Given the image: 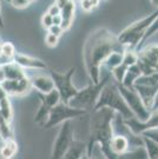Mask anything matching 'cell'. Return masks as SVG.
Wrapping results in <instances>:
<instances>
[{"label":"cell","instance_id":"obj_15","mask_svg":"<svg viewBox=\"0 0 158 159\" xmlns=\"http://www.w3.org/2000/svg\"><path fill=\"white\" fill-rule=\"evenodd\" d=\"M60 17H62V25L60 27L63 31H68L73 24L74 17H76V4L73 0H68L65 5L60 7Z\"/></svg>","mask_w":158,"mask_h":159},{"label":"cell","instance_id":"obj_13","mask_svg":"<svg viewBox=\"0 0 158 159\" xmlns=\"http://www.w3.org/2000/svg\"><path fill=\"white\" fill-rule=\"evenodd\" d=\"M13 61L21 68H28V70H47L49 68L45 61H43L39 58L27 56L24 53H18V52L13 57Z\"/></svg>","mask_w":158,"mask_h":159},{"label":"cell","instance_id":"obj_36","mask_svg":"<svg viewBox=\"0 0 158 159\" xmlns=\"http://www.w3.org/2000/svg\"><path fill=\"white\" fill-rule=\"evenodd\" d=\"M150 4H151L153 7L158 8V0H150Z\"/></svg>","mask_w":158,"mask_h":159},{"label":"cell","instance_id":"obj_25","mask_svg":"<svg viewBox=\"0 0 158 159\" xmlns=\"http://www.w3.org/2000/svg\"><path fill=\"white\" fill-rule=\"evenodd\" d=\"M45 45L47 47H50V48H53V47H56L58 45V43H59V38L56 37L54 34L50 33V32H47L45 35Z\"/></svg>","mask_w":158,"mask_h":159},{"label":"cell","instance_id":"obj_34","mask_svg":"<svg viewBox=\"0 0 158 159\" xmlns=\"http://www.w3.org/2000/svg\"><path fill=\"white\" fill-rule=\"evenodd\" d=\"M5 80H6V77H5V73H4V70H2V67L0 66V84L4 83Z\"/></svg>","mask_w":158,"mask_h":159},{"label":"cell","instance_id":"obj_30","mask_svg":"<svg viewBox=\"0 0 158 159\" xmlns=\"http://www.w3.org/2000/svg\"><path fill=\"white\" fill-rule=\"evenodd\" d=\"M47 32H50V33L54 34L56 37H60L63 33H64V31H63V29L60 27V26H57V25H53V26H51L50 29L47 30Z\"/></svg>","mask_w":158,"mask_h":159},{"label":"cell","instance_id":"obj_22","mask_svg":"<svg viewBox=\"0 0 158 159\" xmlns=\"http://www.w3.org/2000/svg\"><path fill=\"white\" fill-rule=\"evenodd\" d=\"M124 53L125 52H113V53H111L106 58V60L104 61L103 66L107 67L110 71H112L113 68H116L117 66H119L122 64L123 58H124Z\"/></svg>","mask_w":158,"mask_h":159},{"label":"cell","instance_id":"obj_23","mask_svg":"<svg viewBox=\"0 0 158 159\" xmlns=\"http://www.w3.org/2000/svg\"><path fill=\"white\" fill-rule=\"evenodd\" d=\"M87 157L89 159H107L106 156L102 151V148L99 144H92L87 145Z\"/></svg>","mask_w":158,"mask_h":159},{"label":"cell","instance_id":"obj_1","mask_svg":"<svg viewBox=\"0 0 158 159\" xmlns=\"http://www.w3.org/2000/svg\"><path fill=\"white\" fill-rule=\"evenodd\" d=\"M124 47L117 39V35L104 27L92 31L85 40L83 58L86 72L92 84H98L102 75L100 70L106 58L113 52H125Z\"/></svg>","mask_w":158,"mask_h":159},{"label":"cell","instance_id":"obj_3","mask_svg":"<svg viewBox=\"0 0 158 159\" xmlns=\"http://www.w3.org/2000/svg\"><path fill=\"white\" fill-rule=\"evenodd\" d=\"M103 107L111 108L116 113L122 116L123 119H129V118L135 117L133 113L131 112V110L129 108V106L126 105V102L123 99L122 94L119 93L116 83L114 84L107 83L105 85V87L102 90V93L99 96V99H98L93 111Z\"/></svg>","mask_w":158,"mask_h":159},{"label":"cell","instance_id":"obj_26","mask_svg":"<svg viewBox=\"0 0 158 159\" xmlns=\"http://www.w3.org/2000/svg\"><path fill=\"white\" fill-rule=\"evenodd\" d=\"M31 2H32V0H10V4H11L14 8H18V10H24V8H26Z\"/></svg>","mask_w":158,"mask_h":159},{"label":"cell","instance_id":"obj_11","mask_svg":"<svg viewBox=\"0 0 158 159\" xmlns=\"http://www.w3.org/2000/svg\"><path fill=\"white\" fill-rule=\"evenodd\" d=\"M0 87L6 92V94L10 96H25L30 93L32 90L31 79L28 77L17 80H5L0 84Z\"/></svg>","mask_w":158,"mask_h":159},{"label":"cell","instance_id":"obj_12","mask_svg":"<svg viewBox=\"0 0 158 159\" xmlns=\"http://www.w3.org/2000/svg\"><path fill=\"white\" fill-rule=\"evenodd\" d=\"M137 60H138V54H137V51H125L124 53V58H123V61L122 64L117 66L116 68H113L111 71V75L114 78V81L116 83H119L122 84V81L124 79L125 74H126V71L129 70L130 66L137 64Z\"/></svg>","mask_w":158,"mask_h":159},{"label":"cell","instance_id":"obj_17","mask_svg":"<svg viewBox=\"0 0 158 159\" xmlns=\"http://www.w3.org/2000/svg\"><path fill=\"white\" fill-rule=\"evenodd\" d=\"M32 89L37 90L38 93L47 94L54 90V83L50 75H38L31 79Z\"/></svg>","mask_w":158,"mask_h":159},{"label":"cell","instance_id":"obj_7","mask_svg":"<svg viewBox=\"0 0 158 159\" xmlns=\"http://www.w3.org/2000/svg\"><path fill=\"white\" fill-rule=\"evenodd\" d=\"M116 83V81H114ZM116 85H117V89H118L119 93L122 94L123 97V99L125 100L126 102V105L129 106V108L131 110V112L133 113L137 119L142 120V121H144V120H146L149 117H150V114H151V111L149 110V108L145 106V104L143 102L142 100V98L139 97V94L136 92V90L132 87H125L123 86L122 84H119V83H116Z\"/></svg>","mask_w":158,"mask_h":159},{"label":"cell","instance_id":"obj_4","mask_svg":"<svg viewBox=\"0 0 158 159\" xmlns=\"http://www.w3.org/2000/svg\"><path fill=\"white\" fill-rule=\"evenodd\" d=\"M110 78H111V74H107L100 79V81L98 84H92L91 83L90 85L79 90L77 96L70 102L68 105L72 106V107L85 110L86 112H90V111L92 112L95 106H96L97 102H98V99H99L102 90L109 83Z\"/></svg>","mask_w":158,"mask_h":159},{"label":"cell","instance_id":"obj_16","mask_svg":"<svg viewBox=\"0 0 158 159\" xmlns=\"http://www.w3.org/2000/svg\"><path fill=\"white\" fill-rule=\"evenodd\" d=\"M87 153V142L73 139L62 159H81Z\"/></svg>","mask_w":158,"mask_h":159},{"label":"cell","instance_id":"obj_29","mask_svg":"<svg viewBox=\"0 0 158 159\" xmlns=\"http://www.w3.org/2000/svg\"><path fill=\"white\" fill-rule=\"evenodd\" d=\"M47 13H49L50 16H52V17H56V16H59V14H60V8H59L58 5L54 2L53 5H51L47 8Z\"/></svg>","mask_w":158,"mask_h":159},{"label":"cell","instance_id":"obj_38","mask_svg":"<svg viewBox=\"0 0 158 159\" xmlns=\"http://www.w3.org/2000/svg\"><path fill=\"white\" fill-rule=\"evenodd\" d=\"M0 159H5L4 157H2V156H1V152H0Z\"/></svg>","mask_w":158,"mask_h":159},{"label":"cell","instance_id":"obj_24","mask_svg":"<svg viewBox=\"0 0 158 159\" xmlns=\"http://www.w3.org/2000/svg\"><path fill=\"white\" fill-rule=\"evenodd\" d=\"M158 32V17L156 18V20L152 23V25L149 27V30L146 31V33H145V35H144V38H143V40H142V43H141V46L149 38H151L152 35H155V34Z\"/></svg>","mask_w":158,"mask_h":159},{"label":"cell","instance_id":"obj_14","mask_svg":"<svg viewBox=\"0 0 158 159\" xmlns=\"http://www.w3.org/2000/svg\"><path fill=\"white\" fill-rule=\"evenodd\" d=\"M98 144V143H97ZM100 145V144H99ZM102 148V151L104 152V154L106 156L107 159H147L146 152L143 146H139V148H136L133 150H130L129 152L123 154H116L113 153L110 148L105 146V145H100Z\"/></svg>","mask_w":158,"mask_h":159},{"label":"cell","instance_id":"obj_32","mask_svg":"<svg viewBox=\"0 0 158 159\" xmlns=\"http://www.w3.org/2000/svg\"><path fill=\"white\" fill-rule=\"evenodd\" d=\"M62 17H60V14L59 16H56V17H53V25H57V26H60L62 25Z\"/></svg>","mask_w":158,"mask_h":159},{"label":"cell","instance_id":"obj_19","mask_svg":"<svg viewBox=\"0 0 158 159\" xmlns=\"http://www.w3.org/2000/svg\"><path fill=\"white\" fill-rule=\"evenodd\" d=\"M18 150H19V146H18L16 138L6 139V140L0 142V152L5 159H13L17 156Z\"/></svg>","mask_w":158,"mask_h":159},{"label":"cell","instance_id":"obj_40","mask_svg":"<svg viewBox=\"0 0 158 159\" xmlns=\"http://www.w3.org/2000/svg\"><path fill=\"white\" fill-rule=\"evenodd\" d=\"M79 1H83V0H79Z\"/></svg>","mask_w":158,"mask_h":159},{"label":"cell","instance_id":"obj_27","mask_svg":"<svg viewBox=\"0 0 158 159\" xmlns=\"http://www.w3.org/2000/svg\"><path fill=\"white\" fill-rule=\"evenodd\" d=\"M41 26L45 30H49L51 26H53V17L50 16L47 12L44 13V16L41 17Z\"/></svg>","mask_w":158,"mask_h":159},{"label":"cell","instance_id":"obj_21","mask_svg":"<svg viewBox=\"0 0 158 159\" xmlns=\"http://www.w3.org/2000/svg\"><path fill=\"white\" fill-rule=\"evenodd\" d=\"M0 138H1V140L14 138V132H13L12 123L7 121L1 116V113H0Z\"/></svg>","mask_w":158,"mask_h":159},{"label":"cell","instance_id":"obj_20","mask_svg":"<svg viewBox=\"0 0 158 159\" xmlns=\"http://www.w3.org/2000/svg\"><path fill=\"white\" fill-rule=\"evenodd\" d=\"M142 75V72L139 67H138V65L135 64V65H132L129 67V70L126 71V74H125L124 79L122 81V85L125 86V87H130L132 89L133 85H135V83L137 81V79L139 78Z\"/></svg>","mask_w":158,"mask_h":159},{"label":"cell","instance_id":"obj_18","mask_svg":"<svg viewBox=\"0 0 158 159\" xmlns=\"http://www.w3.org/2000/svg\"><path fill=\"white\" fill-rule=\"evenodd\" d=\"M1 67L4 70L6 80H17L27 77L26 73H25V71H24V68H21L14 61H10V63L7 64H4V65H1Z\"/></svg>","mask_w":158,"mask_h":159},{"label":"cell","instance_id":"obj_31","mask_svg":"<svg viewBox=\"0 0 158 159\" xmlns=\"http://www.w3.org/2000/svg\"><path fill=\"white\" fill-rule=\"evenodd\" d=\"M80 6H81V8H83L84 12H91L92 10H95L90 0H83V1H80Z\"/></svg>","mask_w":158,"mask_h":159},{"label":"cell","instance_id":"obj_35","mask_svg":"<svg viewBox=\"0 0 158 159\" xmlns=\"http://www.w3.org/2000/svg\"><path fill=\"white\" fill-rule=\"evenodd\" d=\"M157 108H158V93L156 94V98H155V100H153V105H152L151 111H153V110H157Z\"/></svg>","mask_w":158,"mask_h":159},{"label":"cell","instance_id":"obj_9","mask_svg":"<svg viewBox=\"0 0 158 159\" xmlns=\"http://www.w3.org/2000/svg\"><path fill=\"white\" fill-rule=\"evenodd\" d=\"M38 98L40 99V106L34 114L33 120L35 124L44 126L47 121V118H49V114H50L52 107H54L57 104L60 102V96H59L58 91L54 89L53 91L47 93V94L38 93Z\"/></svg>","mask_w":158,"mask_h":159},{"label":"cell","instance_id":"obj_2","mask_svg":"<svg viewBox=\"0 0 158 159\" xmlns=\"http://www.w3.org/2000/svg\"><path fill=\"white\" fill-rule=\"evenodd\" d=\"M158 17V8L149 14L146 17L142 18L135 23L129 25L125 30H123L120 33L117 35V39L122 44L126 51H136L138 46H141V43L144 35L146 33L149 27L152 25V23Z\"/></svg>","mask_w":158,"mask_h":159},{"label":"cell","instance_id":"obj_41","mask_svg":"<svg viewBox=\"0 0 158 159\" xmlns=\"http://www.w3.org/2000/svg\"><path fill=\"white\" fill-rule=\"evenodd\" d=\"M32 1H33V0H32Z\"/></svg>","mask_w":158,"mask_h":159},{"label":"cell","instance_id":"obj_28","mask_svg":"<svg viewBox=\"0 0 158 159\" xmlns=\"http://www.w3.org/2000/svg\"><path fill=\"white\" fill-rule=\"evenodd\" d=\"M142 136L145 137V138H147V139H150V140H152V142L157 143L158 144V129H152V130L145 131Z\"/></svg>","mask_w":158,"mask_h":159},{"label":"cell","instance_id":"obj_33","mask_svg":"<svg viewBox=\"0 0 158 159\" xmlns=\"http://www.w3.org/2000/svg\"><path fill=\"white\" fill-rule=\"evenodd\" d=\"M5 27V23H4V18H2V12H1V2H0V29Z\"/></svg>","mask_w":158,"mask_h":159},{"label":"cell","instance_id":"obj_6","mask_svg":"<svg viewBox=\"0 0 158 159\" xmlns=\"http://www.w3.org/2000/svg\"><path fill=\"white\" fill-rule=\"evenodd\" d=\"M85 113H86L85 110L72 107V106L66 105V104L60 102L59 104H57L54 107H52V110L50 111V114H49L47 121L43 127L46 130H51L56 126L62 125L63 123H65L67 120L79 118L81 116H84Z\"/></svg>","mask_w":158,"mask_h":159},{"label":"cell","instance_id":"obj_37","mask_svg":"<svg viewBox=\"0 0 158 159\" xmlns=\"http://www.w3.org/2000/svg\"><path fill=\"white\" fill-rule=\"evenodd\" d=\"M81 159H89V157H87V153L85 154V156H84V157H83Z\"/></svg>","mask_w":158,"mask_h":159},{"label":"cell","instance_id":"obj_10","mask_svg":"<svg viewBox=\"0 0 158 159\" xmlns=\"http://www.w3.org/2000/svg\"><path fill=\"white\" fill-rule=\"evenodd\" d=\"M123 123L132 134L141 137L145 131L158 129V108L151 111L150 117L144 121L137 119L136 117H132L129 119H123Z\"/></svg>","mask_w":158,"mask_h":159},{"label":"cell","instance_id":"obj_39","mask_svg":"<svg viewBox=\"0 0 158 159\" xmlns=\"http://www.w3.org/2000/svg\"><path fill=\"white\" fill-rule=\"evenodd\" d=\"M153 159H158V156H157V157H156V158H153Z\"/></svg>","mask_w":158,"mask_h":159},{"label":"cell","instance_id":"obj_5","mask_svg":"<svg viewBox=\"0 0 158 159\" xmlns=\"http://www.w3.org/2000/svg\"><path fill=\"white\" fill-rule=\"evenodd\" d=\"M76 73V67L68 68L66 72H57L54 70H50V77L54 83L56 89L59 96L60 102L68 105L70 102L73 99L78 93V89L72 84V78Z\"/></svg>","mask_w":158,"mask_h":159},{"label":"cell","instance_id":"obj_8","mask_svg":"<svg viewBox=\"0 0 158 159\" xmlns=\"http://www.w3.org/2000/svg\"><path fill=\"white\" fill-rule=\"evenodd\" d=\"M72 140H73V130L71 121L67 120L62 124L60 130L54 139L51 151V159H62L65 152L67 151V148H70Z\"/></svg>","mask_w":158,"mask_h":159}]
</instances>
